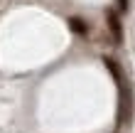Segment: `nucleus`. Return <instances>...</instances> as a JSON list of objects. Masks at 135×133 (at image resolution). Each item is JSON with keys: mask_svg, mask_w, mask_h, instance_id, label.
Masks as SVG:
<instances>
[{"mask_svg": "<svg viewBox=\"0 0 135 133\" xmlns=\"http://www.w3.org/2000/svg\"><path fill=\"white\" fill-rule=\"evenodd\" d=\"M106 20H108L110 35H113V44H120V42H123V25H120L118 12H115V10H108V12H106Z\"/></svg>", "mask_w": 135, "mask_h": 133, "instance_id": "2", "label": "nucleus"}, {"mask_svg": "<svg viewBox=\"0 0 135 133\" xmlns=\"http://www.w3.org/2000/svg\"><path fill=\"white\" fill-rule=\"evenodd\" d=\"M118 7H120V10L125 12V10H128V0H118Z\"/></svg>", "mask_w": 135, "mask_h": 133, "instance_id": "4", "label": "nucleus"}, {"mask_svg": "<svg viewBox=\"0 0 135 133\" xmlns=\"http://www.w3.org/2000/svg\"><path fill=\"white\" fill-rule=\"evenodd\" d=\"M66 22H69V30L76 32V35H86V32H89V25H86L81 17H69Z\"/></svg>", "mask_w": 135, "mask_h": 133, "instance_id": "3", "label": "nucleus"}, {"mask_svg": "<svg viewBox=\"0 0 135 133\" xmlns=\"http://www.w3.org/2000/svg\"><path fill=\"white\" fill-rule=\"evenodd\" d=\"M103 64L108 67V72L113 74V79L118 84V91H120V108H118V123H128L130 121V89L128 84H125V76L120 72V67H118L115 59L110 57H103Z\"/></svg>", "mask_w": 135, "mask_h": 133, "instance_id": "1", "label": "nucleus"}]
</instances>
